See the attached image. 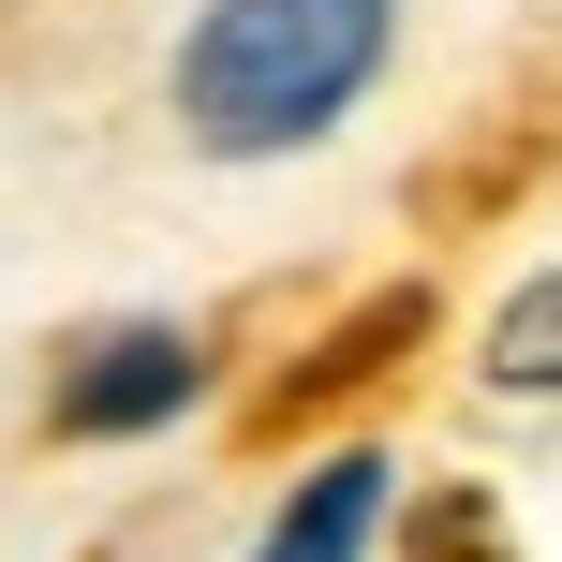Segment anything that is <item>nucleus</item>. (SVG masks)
<instances>
[{
    "mask_svg": "<svg viewBox=\"0 0 562 562\" xmlns=\"http://www.w3.org/2000/svg\"><path fill=\"white\" fill-rule=\"evenodd\" d=\"M400 0H207L178 45V134L207 164H281L385 75Z\"/></svg>",
    "mask_w": 562,
    "mask_h": 562,
    "instance_id": "f257e3e1",
    "label": "nucleus"
},
{
    "mask_svg": "<svg viewBox=\"0 0 562 562\" xmlns=\"http://www.w3.org/2000/svg\"><path fill=\"white\" fill-rule=\"evenodd\" d=\"M193 400H207V340L193 326H104V340L59 356L45 429H59V445H134V429L193 415Z\"/></svg>",
    "mask_w": 562,
    "mask_h": 562,
    "instance_id": "f03ea898",
    "label": "nucleus"
},
{
    "mask_svg": "<svg viewBox=\"0 0 562 562\" xmlns=\"http://www.w3.org/2000/svg\"><path fill=\"white\" fill-rule=\"evenodd\" d=\"M385 459H370V445H340L326 459V474H296V504H281L267 518V548L252 562H370V518H385Z\"/></svg>",
    "mask_w": 562,
    "mask_h": 562,
    "instance_id": "7ed1b4c3",
    "label": "nucleus"
},
{
    "mask_svg": "<svg viewBox=\"0 0 562 562\" xmlns=\"http://www.w3.org/2000/svg\"><path fill=\"white\" fill-rule=\"evenodd\" d=\"M415 326H429V296H370V311H356L340 340H311V356H296V385L267 400V429H296L311 400H356V385H370L385 356H415Z\"/></svg>",
    "mask_w": 562,
    "mask_h": 562,
    "instance_id": "20e7f679",
    "label": "nucleus"
},
{
    "mask_svg": "<svg viewBox=\"0 0 562 562\" xmlns=\"http://www.w3.org/2000/svg\"><path fill=\"white\" fill-rule=\"evenodd\" d=\"M474 370H488V385H504V400H562V252H548L533 281H518L504 311H488Z\"/></svg>",
    "mask_w": 562,
    "mask_h": 562,
    "instance_id": "39448f33",
    "label": "nucleus"
},
{
    "mask_svg": "<svg viewBox=\"0 0 562 562\" xmlns=\"http://www.w3.org/2000/svg\"><path fill=\"white\" fill-rule=\"evenodd\" d=\"M415 562H504V504L488 488H415Z\"/></svg>",
    "mask_w": 562,
    "mask_h": 562,
    "instance_id": "423d86ee",
    "label": "nucleus"
}]
</instances>
